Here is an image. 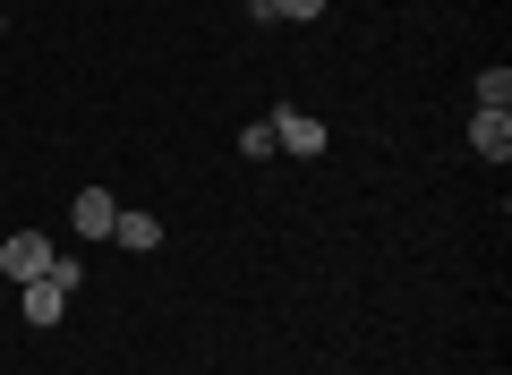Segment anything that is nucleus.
Returning a JSON list of instances; mask_svg holds the SVG:
<instances>
[{
    "instance_id": "f257e3e1",
    "label": "nucleus",
    "mask_w": 512,
    "mask_h": 375,
    "mask_svg": "<svg viewBox=\"0 0 512 375\" xmlns=\"http://www.w3.org/2000/svg\"><path fill=\"white\" fill-rule=\"evenodd\" d=\"M325 145H333V128H325V120H308V111H291V103L274 111V154H299V162H316Z\"/></svg>"
},
{
    "instance_id": "f03ea898",
    "label": "nucleus",
    "mask_w": 512,
    "mask_h": 375,
    "mask_svg": "<svg viewBox=\"0 0 512 375\" xmlns=\"http://www.w3.org/2000/svg\"><path fill=\"white\" fill-rule=\"evenodd\" d=\"M0 273H9V282H43V273H52V239L43 231H9L0 239Z\"/></svg>"
},
{
    "instance_id": "7ed1b4c3",
    "label": "nucleus",
    "mask_w": 512,
    "mask_h": 375,
    "mask_svg": "<svg viewBox=\"0 0 512 375\" xmlns=\"http://www.w3.org/2000/svg\"><path fill=\"white\" fill-rule=\"evenodd\" d=\"M18 307H26V324H60L69 316V290L43 273V282H18Z\"/></svg>"
},
{
    "instance_id": "20e7f679",
    "label": "nucleus",
    "mask_w": 512,
    "mask_h": 375,
    "mask_svg": "<svg viewBox=\"0 0 512 375\" xmlns=\"http://www.w3.org/2000/svg\"><path fill=\"white\" fill-rule=\"evenodd\" d=\"M470 145H478V162H504V154H512V111H478V120H470Z\"/></svg>"
},
{
    "instance_id": "39448f33",
    "label": "nucleus",
    "mask_w": 512,
    "mask_h": 375,
    "mask_svg": "<svg viewBox=\"0 0 512 375\" xmlns=\"http://www.w3.org/2000/svg\"><path fill=\"white\" fill-rule=\"evenodd\" d=\"M111 239H120V248H137V256H154V248H163V222H154V214H128V205H120V214H111Z\"/></svg>"
},
{
    "instance_id": "423d86ee",
    "label": "nucleus",
    "mask_w": 512,
    "mask_h": 375,
    "mask_svg": "<svg viewBox=\"0 0 512 375\" xmlns=\"http://www.w3.org/2000/svg\"><path fill=\"white\" fill-rule=\"evenodd\" d=\"M69 214H77V231H86V239H111V214H120V205H111V188H77Z\"/></svg>"
},
{
    "instance_id": "0eeeda50",
    "label": "nucleus",
    "mask_w": 512,
    "mask_h": 375,
    "mask_svg": "<svg viewBox=\"0 0 512 375\" xmlns=\"http://www.w3.org/2000/svg\"><path fill=\"white\" fill-rule=\"evenodd\" d=\"M248 9H256L265 26H274V18H291V26H316V18H325V0H248Z\"/></svg>"
},
{
    "instance_id": "6e6552de",
    "label": "nucleus",
    "mask_w": 512,
    "mask_h": 375,
    "mask_svg": "<svg viewBox=\"0 0 512 375\" xmlns=\"http://www.w3.org/2000/svg\"><path fill=\"white\" fill-rule=\"evenodd\" d=\"M478 111H512V69H478Z\"/></svg>"
},
{
    "instance_id": "1a4fd4ad",
    "label": "nucleus",
    "mask_w": 512,
    "mask_h": 375,
    "mask_svg": "<svg viewBox=\"0 0 512 375\" xmlns=\"http://www.w3.org/2000/svg\"><path fill=\"white\" fill-rule=\"evenodd\" d=\"M239 154H248V162L274 154V120H248V128H239Z\"/></svg>"
}]
</instances>
